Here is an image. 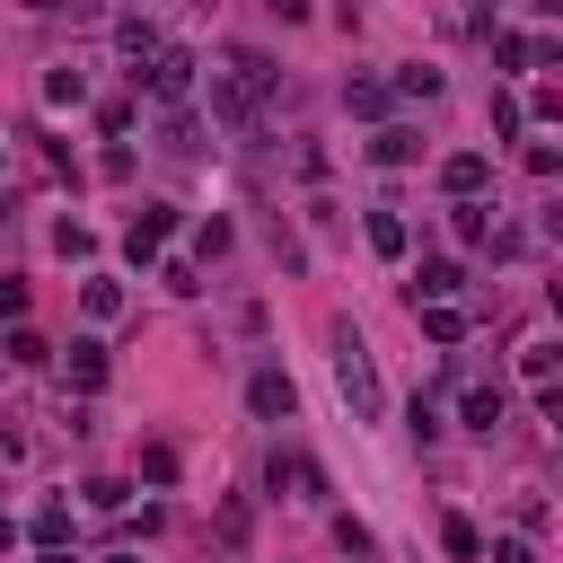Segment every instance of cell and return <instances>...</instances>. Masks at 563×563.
<instances>
[{
	"mask_svg": "<svg viewBox=\"0 0 563 563\" xmlns=\"http://www.w3.org/2000/svg\"><path fill=\"white\" fill-rule=\"evenodd\" d=\"M0 167H9V150H0Z\"/></svg>",
	"mask_w": 563,
	"mask_h": 563,
	"instance_id": "74e56055",
	"label": "cell"
},
{
	"mask_svg": "<svg viewBox=\"0 0 563 563\" xmlns=\"http://www.w3.org/2000/svg\"><path fill=\"white\" fill-rule=\"evenodd\" d=\"M0 317H9V325L26 317V282H0Z\"/></svg>",
	"mask_w": 563,
	"mask_h": 563,
	"instance_id": "1f68e13d",
	"label": "cell"
},
{
	"mask_svg": "<svg viewBox=\"0 0 563 563\" xmlns=\"http://www.w3.org/2000/svg\"><path fill=\"white\" fill-rule=\"evenodd\" d=\"M53 246H62L70 264H88V255H97V229H88V220H62V229H53Z\"/></svg>",
	"mask_w": 563,
	"mask_h": 563,
	"instance_id": "603a6c76",
	"label": "cell"
},
{
	"mask_svg": "<svg viewBox=\"0 0 563 563\" xmlns=\"http://www.w3.org/2000/svg\"><path fill=\"white\" fill-rule=\"evenodd\" d=\"M440 545H449L457 563H484V537H475V519H457V510L440 519Z\"/></svg>",
	"mask_w": 563,
	"mask_h": 563,
	"instance_id": "ffe728a7",
	"label": "cell"
},
{
	"mask_svg": "<svg viewBox=\"0 0 563 563\" xmlns=\"http://www.w3.org/2000/svg\"><path fill=\"white\" fill-rule=\"evenodd\" d=\"M176 440H141V484H176Z\"/></svg>",
	"mask_w": 563,
	"mask_h": 563,
	"instance_id": "d6986e66",
	"label": "cell"
},
{
	"mask_svg": "<svg viewBox=\"0 0 563 563\" xmlns=\"http://www.w3.org/2000/svg\"><path fill=\"white\" fill-rule=\"evenodd\" d=\"M493 62H501V70H528V62H563V44H554V35H510V26H501V35H493Z\"/></svg>",
	"mask_w": 563,
	"mask_h": 563,
	"instance_id": "8992f818",
	"label": "cell"
},
{
	"mask_svg": "<svg viewBox=\"0 0 563 563\" xmlns=\"http://www.w3.org/2000/svg\"><path fill=\"white\" fill-rule=\"evenodd\" d=\"M26 9H35V18H53V9H62V0H26Z\"/></svg>",
	"mask_w": 563,
	"mask_h": 563,
	"instance_id": "e575fe53",
	"label": "cell"
},
{
	"mask_svg": "<svg viewBox=\"0 0 563 563\" xmlns=\"http://www.w3.org/2000/svg\"><path fill=\"white\" fill-rule=\"evenodd\" d=\"M246 413H255V422H290V413H299V387H290V369H273V361H264V369L246 378Z\"/></svg>",
	"mask_w": 563,
	"mask_h": 563,
	"instance_id": "3957f363",
	"label": "cell"
},
{
	"mask_svg": "<svg viewBox=\"0 0 563 563\" xmlns=\"http://www.w3.org/2000/svg\"><path fill=\"white\" fill-rule=\"evenodd\" d=\"M229 70H238V79H246V88H255V97H264V88H273V79H282V70H273V53H238V62H229Z\"/></svg>",
	"mask_w": 563,
	"mask_h": 563,
	"instance_id": "d4e9b609",
	"label": "cell"
},
{
	"mask_svg": "<svg viewBox=\"0 0 563 563\" xmlns=\"http://www.w3.org/2000/svg\"><path fill=\"white\" fill-rule=\"evenodd\" d=\"M106 563H141V554H106Z\"/></svg>",
	"mask_w": 563,
	"mask_h": 563,
	"instance_id": "8d00e7d4",
	"label": "cell"
},
{
	"mask_svg": "<svg viewBox=\"0 0 563 563\" xmlns=\"http://www.w3.org/2000/svg\"><path fill=\"white\" fill-rule=\"evenodd\" d=\"M369 246H378L387 264H396V255L413 246V229H405V211H396V202H378V211H369Z\"/></svg>",
	"mask_w": 563,
	"mask_h": 563,
	"instance_id": "9a60e30c",
	"label": "cell"
},
{
	"mask_svg": "<svg viewBox=\"0 0 563 563\" xmlns=\"http://www.w3.org/2000/svg\"><path fill=\"white\" fill-rule=\"evenodd\" d=\"M334 387H343V405H352V422H378V369H369V343L352 334V325H334Z\"/></svg>",
	"mask_w": 563,
	"mask_h": 563,
	"instance_id": "6da1fadb",
	"label": "cell"
},
{
	"mask_svg": "<svg viewBox=\"0 0 563 563\" xmlns=\"http://www.w3.org/2000/svg\"><path fill=\"white\" fill-rule=\"evenodd\" d=\"M141 70H150V106H185V97H194V70H202V62H194L185 44H158V53L141 62ZM141 70H132V79H141Z\"/></svg>",
	"mask_w": 563,
	"mask_h": 563,
	"instance_id": "7a4b0ae2",
	"label": "cell"
},
{
	"mask_svg": "<svg viewBox=\"0 0 563 563\" xmlns=\"http://www.w3.org/2000/svg\"><path fill=\"white\" fill-rule=\"evenodd\" d=\"M484 185H493V158H484V150H449V158H440V194H449V202H466V194H484Z\"/></svg>",
	"mask_w": 563,
	"mask_h": 563,
	"instance_id": "5b68a950",
	"label": "cell"
},
{
	"mask_svg": "<svg viewBox=\"0 0 563 563\" xmlns=\"http://www.w3.org/2000/svg\"><path fill=\"white\" fill-rule=\"evenodd\" d=\"M457 422H466L475 440H493V422H501V378H475V387L457 396Z\"/></svg>",
	"mask_w": 563,
	"mask_h": 563,
	"instance_id": "ba28073f",
	"label": "cell"
},
{
	"mask_svg": "<svg viewBox=\"0 0 563 563\" xmlns=\"http://www.w3.org/2000/svg\"><path fill=\"white\" fill-rule=\"evenodd\" d=\"M457 290H466V264H449V255H431L413 273V299H457Z\"/></svg>",
	"mask_w": 563,
	"mask_h": 563,
	"instance_id": "2e32d148",
	"label": "cell"
},
{
	"mask_svg": "<svg viewBox=\"0 0 563 563\" xmlns=\"http://www.w3.org/2000/svg\"><path fill=\"white\" fill-rule=\"evenodd\" d=\"M396 97H440V70H431V62H405V70H396Z\"/></svg>",
	"mask_w": 563,
	"mask_h": 563,
	"instance_id": "484cf974",
	"label": "cell"
},
{
	"mask_svg": "<svg viewBox=\"0 0 563 563\" xmlns=\"http://www.w3.org/2000/svg\"><path fill=\"white\" fill-rule=\"evenodd\" d=\"M26 537H35V545H70V510H62V501H44V510L26 519Z\"/></svg>",
	"mask_w": 563,
	"mask_h": 563,
	"instance_id": "44dd1931",
	"label": "cell"
},
{
	"mask_svg": "<svg viewBox=\"0 0 563 563\" xmlns=\"http://www.w3.org/2000/svg\"><path fill=\"white\" fill-rule=\"evenodd\" d=\"M519 123H528V114H519V97H501V88H493V141H510Z\"/></svg>",
	"mask_w": 563,
	"mask_h": 563,
	"instance_id": "83f0119b",
	"label": "cell"
},
{
	"mask_svg": "<svg viewBox=\"0 0 563 563\" xmlns=\"http://www.w3.org/2000/svg\"><path fill=\"white\" fill-rule=\"evenodd\" d=\"M493 563H537V545L528 537H493Z\"/></svg>",
	"mask_w": 563,
	"mask_h": 563,
	"instance_id": "4dcf8cb0",
	"label": "cell"
},
{
	"mask_svg": "<svg viewBox=\"0 0 563 563\" xmlns=\"http://www.w3.org/2000/svg\"><path fill=\"white\" fill-rule=\"evenodd\" d=\"M62 369H70V396H97V387H106V369H114V361H106V343H97V334H79V343H70V361H62Z\"/></svg>",
	"mask_w": 563,
	"mask_h": 563,
	"instance_id": "52a82bcc",
	"label": "cell"
},
{
	"mask_svg": "<svg viewBox=\"0 0 563 563\" xmlns=\"http://www.w3.org/2000/svg\"><path fill=\"white\" fill-rule=\"evenodd\" d=\"M79 97H88V70H70V62H62V70L44 79V106H79Z\"/></svg>",
	"mask_w": 563,
	"mask_h": 563,
	"instance_id": "7402d4cb",
	"label": "cell"
},
{
	"mask_svg": "<svg viewBox=\"0 0 563 563\" xmlns=\"http://www.w3.org/2000/svg\"><path fill=\"white\" fill-rule=\"evenodd\" d=\"M519 378L528 387H554V343H519Z\"/></svg>",
	"mask_w": 563,
	"mask_h": 563,
	"instance_id": "cb8c5ba5",
	"label": "cell"
},
{
	"mask_svg": "<svg viewBox=\"0 0 563 563\" xmlns=\"http://www.w3.org/2000/svg\"><path fill=\"white\" fill-rule=\"evenodd\" d=\"M273 18H290V26H299V18H308V0H273Z\"/></svg>",
	"mask_w": 563,
	"mask_h": 563,
	"instance_id": "d6a6232c",
	"label": "cell"
},
{
	"mask_svg": "<svg viewBox=\"0 0 563 563\" xmlns=\"http://www.w3.org/2000/svg\"><path fill=\"white\" fill-rule=\"evenodd\" d=\"M413 317H422V334L449 352V343H466V308L457 299H413Z\"/></svg>",
	"mask_w": 563,
	"mask_h": 563,
	"instance_id": "8fae6325",
	"label": "cell"
},
{
	"mask_svg": "<svg viewBox=\"0 0 563 563\" xmlns=\"http://www.w3.org/2000/svg\"><path fill=\"white\" fill-rule=\"evenodd\" d=\"M176 238V202H141V220H132V238H123V255L132 264H158V246Z\"/></svg>",
	"mask_w": 563,
	"mask_h": 563,
	"instance_id": "277c9868",
	"label": "cell"
},
{
	"mask_svg": "<svg viewBox=\"0 0 563 563\" xmlns=\"http://www.w3.org/2000/svg\"><path fill=\"white\" fill-rule=\"evenodd\" d=\"M211 114H220V123H255V88H246L238 70H211Z\"/></svg>",
	"mask_w": 563,
	"mask_h": 563,
	"instance_id": "9c48e42d",
	"label": "cell"
},
{
	"mask_svg": "<svg viewBox=\"0 0 563 563\" xmlns=\"http://www.w3.org/2000/svg\"><path fill=\"white\" fill-rule=\"evenodd\" d=\"M158 282H167L176 299H194V290H202V273H194V264H158Z\"/></svg>",
	"mask_w": 563,
	"mask_h": 563,
	"instance_id": "f546056e",
	"label": "cell"
},
{
	"mask_svg": "<svg viewBox=\"0 0 563 563\" xmlns=\"http://www.w3.org/2000/svg\"><path fill=\"white\" fill-rule=\"evenodd\" d=\"M79 308H88V325H114V317H123V282H114V273H88V282H79Z\"/></svg>",
	"mask_w": 563,
	"mask_h": 563,
	"instance_id": "7c38bea8",
	"label": "cell"
},
{
	"mask_svg": "<svg viewBox=\"0 0 563 563\" xmlns=\"http://www.w3.org/2000/svg\"><path fill=\"white\" fill-rule=\"evenodd\" d=\"M343 106H352L361 123H387V106H396V88H387V79H343Z\"/></svg>",
	"mask_w": 563,
	"mask_h": 563,
	"instance_id": "4fadbf2b",
	"label": "cell"
},
{
	"mask_svg": "<svg viewBox=\"0 0 563 563\" xmlns=\"http://www.w3.org/2000/svg\"><path fill=\"white\" fill-rule=\"evenodd\" d=\"M123 501H132V484H114V475H97V484H88V510H123Z\"/></svg>",
	"mask_w": 563,
	"mask_h": 563,
	"instance_id": "f1b7e54d",
	"label": "cell"
},
{
	"mask_svg": "<svg viewBox=\"0 0 563 563\" xmlns=\"http://www.w3.org/2000/svg\"><path fill=\"white\" fill-rule=\"evenodd\" d=\"M0 352H9L18 369H44V361H53V343H44L35 325H9V334H0Z\"/></svg>",
	"mask_w": 563,
	"mask_h": 563,
	"instance_id": "ac0fdd59",
	"label": "cell"
},
{
	"mask_svg": "<svg viewBox=\"0 0 563 563\" xmlns=\"http://www.w3.org/2000/svg\"><path fill=\"white\" fill-rule=\"evenodd\" d=\"M9 545H18V519H9V510H0V554H9Z\"/></svg>",
	"mask_w": 563,
	"mask_h": 563,
	"instance_id": "836d02e7",
	"label": "cell"
},
{
	"mask_svg": "<svg viewBox=\"0 0 563 563\" xmlns=\"http://www.w3.org/2000/svg\"><path fill=\"white\" fill-rule=\"evenodd\" d=\"M369 158H378V167H413V158H422V132H413V123H378V132H369Z\"/></svg>",
	"mask_w": 563,
	"mask_h": 563,
	"instance_id": "30bf717a",
	"label": "cell"
},
{
	"mask_svg": "<svg viewBox=\"0 0 563 563\" xmlns=\"http://www.w3.org/2000/svg\"><path fill=\"white\" fill-rule=\"evenodd\" d=\"M44 563H70V545H44Z\"/></svg>",
	"mask_w": 563,
	"mask_h": 563,
	"instance_id": "d590c367",
	"label": "cell"
},
{
	"mask_svg": "<svg viewBox=\"0 0 563 563\" xmlns=\"http://www.w3.org/2000/svg\"><path fill=\"white\" fill-rule=\"evenodd\" d=\"M229 246H238V229H229V220H202V229H194V255H202V264H211V255H229Z\"/></svg>",
	"mask_w": 563,
	"mask_h": 563,
	"instance_id": "4316f807",
	"label": "cell"
},
{
	"mask_svg": "<svg viewBox=\"0 0 563 563\" xmlns=\"http://www.w3.org/2000/svg\"><path fill=\"white\" fill-rule=\"evenodd\" d=\"M114 53H123V62L141 70V62L158 53V26H150V18H114Z\"/></svg>",
	"mask_w": 563,
	"mask_h": 563,
	"instance_id": "e0dca14e",
	"label": "cell"
},
{
	"mask_svg": "<svg viewBox=\"0 0 563 563\" xmlns=\"http://www.w3.org/2000/svg\"><path fill=\"white\" fill-rule=\"evenodd\" d=\"M449 229H457V246H484V238H493V202H484V194L449 202Z\"/></svg>",
	"mask_w": 563,
	"mask_h": 563,
	"instance_id": "5bb4252c",
	"label": "cell"
}]
</instances>
